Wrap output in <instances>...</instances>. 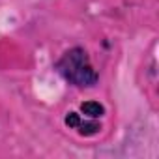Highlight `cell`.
<instances>
[{
    "label": "cell",
    "mask_w": 159,
    "mask_h": 159,
    "mask_svg": "<svg viewBox=\"0 0 159 159\" xmlns=\"http://www.w3.org/2000/svg\"><path fill=\"white\" fill-rule=\"evenodd\" d=\"M56 71L75 86H94L98 83V73L88 58V52L81 47H73L62 54L56 62Z\"/></svg>",
    "instance_id": "6da1fadb"
},
{
    "label": "cell",
    "mask_w": 159,
    "mask_h": 159,
    "mask_svg": "<svg viewBox=\"0 0 159 159\" xmlns=\"http://www.w3.org/2000/svg\"><path fill=\"white\" fill-rule=\"evenodd\" d=\"M66 125H67V127H73V129H79V133H81V135H86V137L96 135V133L101 129V125H99L94 118L83 120L77 112H69V114L66 116Z\"/></svg>",
    "instance_id": "7a4b0ae2"
},
{
    "label": "cell",
    "mask_w": 159,
    "mask_h": 159,
    "mask_svg": "<svg viewBox=\"0 0 159 159\" xmlns=\"http://www.w3.org/2000/svg\"><path fill=\"white\" fill-rule=\"evenodd\" d=\"M81 112L86 118H94L96 120V118H101L105 114V107L101 103H98V101H86V103L81 105Z\"/></svg>",
    "instance_id": "3957f363"
}]
</instances>
